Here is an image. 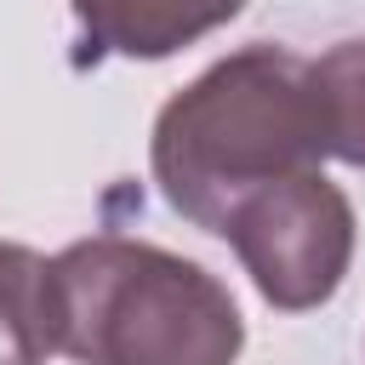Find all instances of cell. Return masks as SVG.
<instances>
[{
	"label": "cell",
	"mask_w": 365,
	"mask_h": 365,
	"mask_svg": "<svg viewBox=\"0 0 365 365\" xmlns=\"http://www.w3.org/2000/svg\"><path fill=\"white\" fill-rule=\"evenodd\" d=\"M325 160L308 63L285 46H245L182 86L148 143L154 182L177 217L217 234L228 205L274 177Z\"/></svg>",
	"instance_id": "obj_1"
},
{
	"label": "cell",
	"mask_w": 365,
	"mask_h": 365,
	"mask_svg": "<svg viewBox=\"0 0 365 365\" xmlns=\"http://www.w3.org/2000/svg\"><path fill=\"white\" fill-rule=\"evenodd\" d=\"M57 354L80 365H234L245 348L240 302L200 262L91 234L51 257Z\"/></svg>",
	"instance_id": "obj_2"
},
{
	"label": "cell",
	"mask_w": 365,
	"mask_h": 365,
	"mask_svg": "<svg viewBox=\"0 0 365 365\" xmlns=\"http://www.w3.org/2000/svg\"><path fill=\"white\" fill-rule=\"evenodd\" d=\"M217 234L234 245L262 302L285 314L331 302L354 262V205L319 165L240 194Z\"/></svg>",
	"instance_id": "obj_3"
},
{
	"label": "cell",
	"mask_w": 365,
	"mask_h": 365,
	"mask_svg": "<svg viewBox=\"0 0 365 365\" xmlns=\"http://www.w3.org/2000/svg\"><path fill=\"white\" fill-rule=\"evenodd\" d=\"M68 6H74L91 51L160 63V57L205 40L228 17H240L245 0H68Z\"/></svg>",
	"instance_id": "obj_4"
},
{
	"label": "cell",
	"mask_w": 365,
	"mask_h": 365,
	"mask_svg": "<svg viewBox=\"0 0 365 365\" xmlns=\"http://www.w3.org/2000/svg\"><path fill=\"white\" fill-rule=\"evenodd\" d=\"M57 354V285L51 257L34 245H0V365H46Z\"/></svg>",
	"instance_id": "obj_5"
},
{
	"label": "cell",
	"mask_w": 365,
	"mask_h": 365,
	"mask_svg": "<svg viewBox=\"0 0 365 365\" xmlns=\"http://www.w3.org/2000/svg\"><path fill=\"white\" fill-rule=\"evenodd\" d=\"M308 86H314L325 154L365 171V34L319 51L308 63Z\"/></svg>",
	"instance_id": "obj_6"
}]
</instances>
